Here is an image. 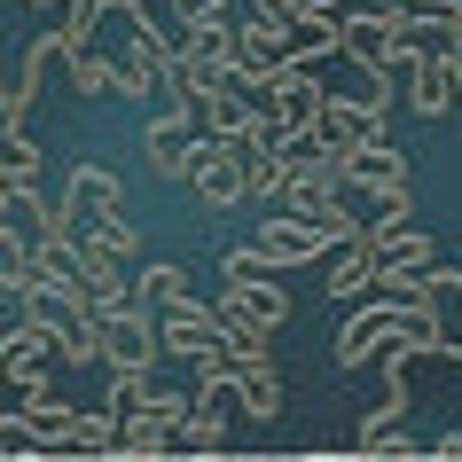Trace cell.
I'll list each match as a JSON object with an SVG mask.
<instances>
[{
  "label": "cell",
  "instance_id": "cell-1",
  "mask_svg": "<svg viewBox=\"0 0 462 462\" xmlns=\"http://www.w3.org/2000/svg\"><path fill=\"white\" fill-rule=\"evenodd\" d=\"M415 329H439L431 306H400V298H376V291H368V306L337 329L329 361H337V368H368V361H384L400 337H415Z\"/></svg>",
  "mask_w": 462,
  "mask_h": 462
},
{
  "label": "cell",
  "instance_id": "cell-2",
  "mask_svg": "<svg viewBox=\"0 0 462 462\" xmlns=\"http://www.w3.org/2000/svg\"><path fill=\"white\" fill-rule=\"evenodd\" d=\"M384 118H392V79L384 71H361V87L353 95H329V110H321V134L353 157V149L384 142Z\"/></svg>",
  "mask_w": 462,
  "mask_h": 462
},
{
  "label": "cell",
  "instance_id": "cell-3",
  "mask_svg": "<svg viewBox=\"0 0 462 462\" xmlns=\"http://www.w3.org/2000/svg\"><path fill=\"white\" fill-rule=\"evenodd\" d=\"M189 196H196V212H244V204H251V157H244V142L204 134L196 172H189Z\"/></svg>",
  "mask_w": 462,
  "mask_h": 462
},
{
  "label": "cell",
  "instance_id": "cell-4",
  "mask_svg": "<svg viewBox=\"0 0 462 462\" xmlns=\"http://www.w3.org/2000/svg\"><path fill=\"white\" fill-rule=\"evenodd\" d=\"M196 149H204V134L189 125V102H172V110H157V118L142 125V165L157 172V180H172V189H189Z\"/></svg>",
  "mask_w": 462,
  "mask_h": 462
},
{
  "label": "cell",
  "instance_id": "cell-5",
  "mask_svg": "<svg viewBox=\"0 0 462 462\" xmlns=\"http://www.w3.org/2000/svg\"><path fill=\"white\" fill-rule=\"evenodd\" d=\"M157 353H165V321L149 314L142 298L102 314V361L110 368H157Z\"/></svg>",
  "mask_w": 462,
  "mask_h": 462
},
{
  "label": "cell",
  "instance_id": "cell-6",
  "mask_svg": "<svg viewBox=\"0 0 462 462\" xmlns=\"http://www.w3.org/2000/svg\"><path fill=\"white\" fill-rule=\"evenodd\" d=\"M251 244L267 251L274 267H314L321 251H337V244H329V236L314 227V219H306V212H291V204H267V212L251 219Z\"/></svg>",
  "mask_w": 462,
  "mask_h": 462
},
{
  "label": "cell",
  "instance_id": "cell-7",
  "mask_svg": "<svg viewBox=\"0 0 462 462\" xmlns=\"http://www.w3.org/2000/svg\"><path fill=\"white\" fill-rule=\"evenodd\" d=\"M16 314H32L40 329H55V345L102 321V314H95V298H87V282H55V274H40V282L16 298Z\"/></svg>",
  "mask_w": 462,
  "mask_h": 462
},
{
  "label": "cell",
  "instance_id": "cell-8",
  "mask_svg": "<svg viewBox=\"0 0 462 462\" xmlns=\"http://www.w3.org/2000/svg\"><path fill=\"white\" fill-rule=\"evenodd\" d=\"M267 110L291 125V134H314L321 110H329V87L314 79V63H282V71L267 79Z\"/></svg>",
  "mask_w": 462,
  "mask_h": 462
},
{
  "label": "cell",
  "instance_id": "cell-9",
  "mask_svg": "<svg viewBox=\"0 0 462 462\" xmlns=\"http://www.w3.org/2000/svg\"><path fill=\"white\" fill-rule=\"evenodd\" d=\"M110 212H125V180L110 165L87 157V165L63 172V219H71V227H95V219H110Z\"/></svg>",
  "mask_w": 462,
  "mask_h": 462
},
{
  "label": "cell",
  "instance_id": "cell-10",
  "mask_svg": "<svg viewBox=\"0 0 462 462\" xmlns=\"http://www.w3.org/2000/svg\"><path fill=\"white\" fill-rule=\"evenodd\" d=\"M172 40H165V24H134L125 32V102H142V95H165V79H172Z\"/></svg>",
  "mask_w": 462,
  "mask_h": 462
},
{
  "label": "cell",
  "instance_id": "cell-11",
  "mask_svg": "<svg viewBox=\"0 0 462 462\" xmlns=\"http://www.w3.org/2000/svg\"><path fill=\"white\" fill-rule=\"evenodd\" d=\"M165 321V353L180 368L196 361V353H212V345H227V314H219V306H204V298H180V306H172V314H157Z\"/></svg>",
  "mask_w": 462,
  "mask_h": 462
},
{
  "label": "cell",
  "instance_id": "cell-12",
  "mask_svg": "<svg viewBox=\"0 0 462 462\" xmlns=\"http://www.w3.org/2000/svg\"><path fill=\"white\" fill-rule=\"evenodd\" d=\"M400 87H408V110H415V118H447V110L462 102V87H455V55H447V48H431L408 79H400Z\"/></svg>",
  "mask_w": 462,
  "mask_h": 462
},
{
  "label": "cell",
  "instance_id": "cell-13",
  "mask_svg": "<svg viewBox=\"0 0 462 462\" xmlns=\"http://www.w3.org/2000/svg\"><path fill=\"white\" fill-rule=\"evenodd\" d=\"M79 244H87V267H118V274L142 267V227H134L125 212L95 219V227H79Z\"/></svg>",
  "mask_w": 462,
  "mask_h": 462
},
{
  "label": "cell",
  "instance_id": "cell-14",
  "mask_svg": "<svg viewBox=\"0 0 462 462\" xmlns=\"http://www.w3.org/2000/svg\"><path fill=\"white\" fill-rule=\"evenodd\" d=\"M48 353H63V345H55V329H40L32 314H16V329H8V345H0V368H8V384H32V376H48Z\"/></svg>",
  "mask_w": 462,
  "mask_h": 462
},
{
  "label": "cell",
  "instance_id": "cell-15",
  "mask_svg": "<svg viewBox=\"0 0 462 462\" xmlns=\"http://www.w3.org/2000/svg\"><path fill=\"white\" fill-rule=\"evenodd\" d=\"M321 291H329V298H368V291H376V244H368V236L337 244V251H329V274H321Z\"/></svg>",
  "mask_w": 462,
  "mask_h": 462
},
{
  "label": "cell",
  "instance_id": "cell-16",
  "mask_svg": "<svg viewBox=\"0 0 462 462\" xmlns=\"http://www.w3.org/2000/svg\"><path fill=\"white\" fill-rule=\"evenodd\" d=\"M345 180H353V196H376V189H408V149H392V142H368V149H353Z\"/></svg>",
  "mask_w": 462,
  "mask_h": 462
},
{
  "label": "cell",
  "instance_id": "cell-17",
  "mask_svg": "<svg viewBox=\"0 0 462 462\" xmlns=\"http://www.w3.org/2000/svg\"><path fill=\"white\" fill-rule=\"evenodd\" d=\"M134 298H142L149 314H172L180 298H196L189 291V267H172V259H142V267H134Z\"/></svg>",
  "mask_w": 462,
  "mask_h": 462
},
{
  "label": "cell",
  "instance_id": "cell-18",
  "mask_svg": "<svg viewBox=\"0 0 462 462\" xmlns=\"http://www.w3.org/2000/svg\"><path fill=\"white\" fill-rule=\"evenodd\" d=\"M236 408H244L251 423H274V415H282V376H274V361L236 368Z\"/></svg>",
  "mask_w": 462,
  "mask_h": 462
},
{
  "label": "cell",
  "instance_id": "cell-19",
  "mask_svg": "<svg viewBox=\"0 0 462 462\" xmlns=\"http://www.w3.org/2000/svg\"><path fill=\"white\" fill-rule=\"evenodd\" d=\"M71 95H87V102H110V95H125V55H102V48H87L71 63Z\"/></svg>",
  "mask_w": 462,
  "mask_h": 462
},
{
  "label": "cell",
  "instance_id": "cell-20",
  "mask_svg": "<svg viewBox=\"0 0 462 462\" xmlns=\"http://www.w3.org/2000/svg\"><path fill=\"white\" fill-rule=\"evenodd\" d=\"M291 180H298L291 149H259V157H251V204H259V212H267V204H291Z\"/></svg>",
  "mask_w": 462,
  "mask_h": 462
},
{
  "label": "cell",
  "instance_id": "cell-21",
  "mask_svg": "<svg viewBox=\"0 0 462 462\" xmlns=\"http://www.w3.org/2000/svg\"><path fill=\"white\" fill-rule=\"evenodd\" d=\"M439 259H400V267H376V298H400V306H423L431 298Z\"/></svg>",
  "mask_w": 462,
  "mask_h": 462
},
{
  "label": "cell",
  "instance_id": "cell-22",
  "mask_svg": "<svg viewBox=\"0 0 462 462\" xmlns=\"http://www.w3.org/2000/svg\"><path fill=\"white\" fill-rule=\"evenodd\" d=\"M415 219V189H376L361 196V236H392V227H408Z\"/></svg>",
  "mask_w": 462,
  "mask_h": 462
},
{
  "label": "cell",
  "instance_id": "cell-23",
  "mask_svg": "<svg viewBox=\"0 0 462 462\" xmlns=\"http://www.w3.org/2000/svg\"><path fill=\"white\" fill-rule=\"evenodd\" d=\"M423 306H431V321L447 329V353H455V345H462V267H439Z\"/></svg>",
  "mask_w": 462,
  "mask_h": 462
},
{
  "label": "cell",
  "instance_id": "cell-24",
  "mask_svg": "<svg viewBox=\"0 0 462 462\" xmlns=\"http://www.w3.org/2000/svg\"><path fill=\"white\" fill-rule=\"evenodd\" d=\"M118 408H95V415H79L71 423V455H118Z\"/></svg>",
  "mask_w": 462,
  "mask_h": 462
},
{
  "label": "cell",
  "instance_id": "cell-25",
  "mask_svg": "<svg viewBox=\"0 0 462 462\" xmlns=\"http://www.w3.org/2000/svg\"><path fill=\"white\" fill-rule=\"evenodd\" d=\"M0 180H40V142L24 125H0Z\"/></svg>",
  "mask_w": 462,
  "mask_h": 462
},
{
  "label": "cell",
  "instance_id": "cell-26",
  "mask_svg": "<svg viewBox=\"0 0 462 462\" xmlns=\"http://www.w3.org/2000/svg\"><path fill=\"white\" fill-rule=\"evenodd\" d=\"M368 244H376V267H400V259H439L431 251V236H423V227H392V236H368Z\"/></svg>",
  "mask_w": 462,
  "mask_h": 462
},
{
  "label": "cell",
  "instance_id": "cell-27",
  "mask_svg": "<svg viewBox=\"0 0 462 462\" xmlns=\"http://www.w3.org/2000/svg\"><path fill=\"white\" fill-rule=\"evenodd\" d=\"M227 361H236V368L274 361V329H267V321H227Z\"/></svg>",
  "mask_w": 462,
  "mask_h": 462
},
{
  "label": "cell",
  "instance_id": "cell-28",
  "mask_svg": "<svg viewBox=\"0 0 462 462\" xmlns=\"http://www.w3.org/2000/svg\"><path fill=\"white\" fill-rule=\"evenodd\" d=\"M149 400H157V384H149V368H110V408H118V415L149 408Z\"/></svg>",
  "mask_w": 462,
  "mask_h": 462
},
{
  "label": "cell",
  "instance_id": "cell-29",
  "mask_svg": "<svg viewBox=\"0 0 462 462\" xmlns=\"http://www.w3.org/2000/svg\"><path fill=\"white\" fill-rule=\"evenodd\" d=\"M180 447H196V455H212V447H227V408H196L189 423H180Z\"/></svg>",
  "mask_w": 462,
  "mask_h": 462
},
{
  "label": "cell",
  "instance_id": "cell-30",
  "mask_svg": "<svg viewBox=\"0 0 462 462\" xmlns=\"http://www.w3.org/2000/svg\"><path fill=\"white\" fill-rule=\"evenodd\" d=\"M244 16H251V24H267V32H282V40H291V24L306 16V0H244Z\"/></svg>",
  "mask_w": 462,
  "mask_h": 462
},
{
  "label": "cell",
  "instance_id": "cell-31",
  "mask_svg": "<svg viewBox=\"0 0 462 462\" xmlns=\"http://www.w3.org/2000/svg\"><path fill=\"white\" fill-rule=\"evenodd\" d=\"M376 8H392V16H423V24H455L462 0H376Z\"/></svg>",
  "mask_w": 462,
  "mask_h": 462
},
{
  "label": "cell",
  "instance_id": "cell-32",
  "mask_svg": "<svg viewBox=\"0 0 462 462\" xmlns=\"http://www.w3.org/2000/svg\"><path fill=\"white\" fill-rule=\"evenodd\" d=\"M32 95H40V87H32V79H16V87L0 95V125H24V118H32Z\"/></svg>",
  "mask_w": 462,
  "mask_h": 462
},
{
  "label": "cell",
  "instance_id": "cell-33",
  "mask_svg": "<svg viewBox=\"0 0 462 462\" xmlns=\"http://www.w3.org/2000/svg\"><path fill=\"white\" fill-rule=\"evenodd\" d=\"M204 16H236V0H172V24H204Z\"/></svg>",
  "mask_w": 462,
  "mask_h": 462
},
{
  "label": "cell",
  "instance_id": "cell-34",
  "mask_svg": "<svg viewBox=\"0 0 462 462\" xmlns=\"http://www.w3.org/2000/svg\"><path fill=\"white\" fill-rule=\"evenodd\" d=\"M95 16H102V24H125V32H134L149 8H142V0H95Z\"/></svg>",
  "mask_w": 462,
  "mask_h": 462
},
{
  "label": "cell",
  "instance_id": "cell-35",
  "mask_svg": "<svg viewBox=\"0 0 462 462\" xmlns=\"http://www.w3.org/2000/svg\"><path fill=\"white\" fill-rule=\"evenodd\" d=\"M32 8H48V16H63V8H79V0H32Z\"/></svg>",
  "mask_w": 462,
  "mask_h": 462
},
{
  "label": "cell",
  "instance_id": "cell-36",
  "mask_svg": "<svg viewBox=\"0 0 462 462\" xmlns=\"http://www.w3.org/2000/svg\"><path fill=\"white\" fill-rule=\"evenodd\" d=\"M306 8H345V0H306Z\"/></svg>",
  "mask_w": 462,
  "mask_h": 462
}]
</instances>
